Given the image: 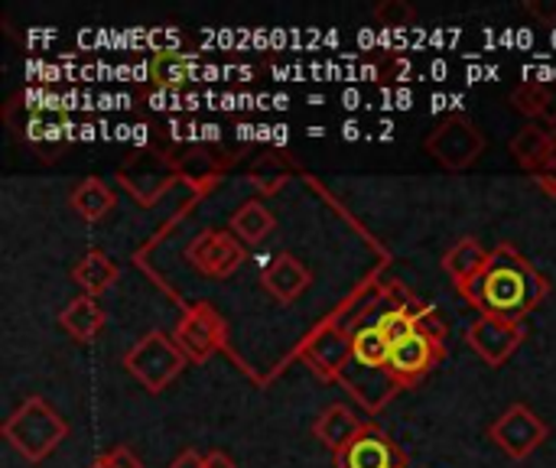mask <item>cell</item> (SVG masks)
Segmentation results:
<instances>
[{
  "label": "cell",
  "mask_w": 556,
  "mask_h": 468,
  "mask_svg": "<svg viewBox=\"0 0 556 468\" xmlns=\"http://www.w3.org/2000/svg\"><path fill=\"white\" fill-rule=\"evenodd\" d=\"M551 293L547 277L511 244H498L485 274L463 293L479 316H502L521 322Z\"/></svg>",
  "instance_id": "cell-1"
},
{
  "label": "cell",
  "mask_w": 556,
  "mask_h": 468,
  "mask_svg": "<svg viewBox=\"0 0 556 468\" xmlns=\"http://www.w3.org/2000/svg\"><path fill=\"white\" fill-rule=\"evenodd\" d=\"M68 437V423L59 417L52 404L42 397H26L3 423V440L26 459V463H42L49 459L59 443Z\"/></svg>",
  "instance_id": "cell-2"
},
{
  "label": "cell",
  "mask_w": 556,
  "mask_h": 468,
  "mask_svg": "<svg viewBox=\"0 0 556 468\" xmlns=\"http://www.w3.org/2000/svg\"><path fill=\"white\" fill-rule=\"evenodd\" d=\"M186 355L166 332H147L127 355L124 368L140 381L147 394H163L186 368Z\"/></svg>",
  "instance_id": "cell-3"
},
{
  "label": "cell",
  "mask_w": 556,
  "mask_h": 468,
  "mask_svg": "<svg viewBox=\"0 0 556 468\" xmlns=\"http://www.w3.org/2000/svg\"><path fill=\"white\" fill-rule=\"evenodd\" d=\"M424 147L443 169L463 173L482 156L485 134L479 130V124L469 114H450L427 134Z\"/></svg>",
  "instance_id": "cell-4"
},
{
  "label": "cell",
  "mask_w": 556,
  "mask_h": 468,
  "mask_svg": "<svg viewBox=\"0 0 556 468\" xmlns=\"http://www.w3.org/2000/svg\"><path fill=\"white\" fill-rule=\"evenodd\" d=\"M228 339V326L222 319V313L208 303H195L173 332V342L179 345V352L186 355L189 365H205Z\"/></svg>",
  "instance_id": "cell-5"
},
{
  "label": "cell",
  "mask_w": 556,
  "mask_h": 468,
  "mask_svg": "<svg viewBox=\"0 0 556 468\" xmlns=\"http://www.w3.org/2000/svg\"><path fill=\"white\" fill-rule=\"evenodd\" d=\"M443 336H446V329H424L420 326L410 339H404L401 345H394L391 349V362L384 368L388 381H394L397 388L417 384L446 355Z\"/></svg>",
  "instance_id": "cell-6"
},
{
  "label": "cell",
  "mask_w": 556,
  "mask_h": 468,
  "mask_svg": "<svg viewBox=\"0 0 556 468\" xmlns=\"http://www.w3.org/2000/svg\"><path fill=\"white\" fill-rule=\"evenodd\" d=\"M489 437L495 440V446L502 453H508L511 459H528L531 453H538L551 430L547 423L528 407V404H511L492 427H489Z\"/></svg>",
  "instance_id": "cell-7"
},
{
  "label": "cell",
  "mask_w": 556,
  "mask_h": 468,
  "mask_svg": "<svg viewBox=\"0 0 556 468\" xmlns=\"http://www.w3.org/2000/svg\"><path fill=\"white\" fill-rule=\"evenodd\" d=\"M186 261L192 270H199L202 277L212 280H225L231 277L241 264H244V244L235 238V231H202L186 244Z\"/></svg>",
  "instance_id": "cell-8"
},
{
  "label": "cell",
  "mask_w": 556,
  "mask_h": 468,
  "mask_svg": "<svg viewBox=\"0 0 556 468\" xmlns=\"http://www.w3.org/2000/svg\"><path fill=\"white\" fill-rule=\"evenodd\" d=\"M300 358L323 378H342L345 365L352 362V332L342 329L339 319H326L319 329H313L303 345H300Z\"/></svg>",
  "instance_id": "cell-9"
},
{
  "label": "cell",
  "mask_w": 556,
  "mask_h": 468,
  "mask_svg": "<svg viewBox=\"0 0 556 468\" xmlns=\"http://www.w3.org/2000/svg\"><path fill=\"white\" fill-rule=\"evenodd\" d=\"M466 342L472 345V352L492 365L502 368L525 342V326L515 319H502V316H479L469 329H466Z\"/></svg>",
  "instance_id": "cell-10"
},
{
  "label": "cell",
  "mask_w": 556,
  "mask_h": 468,
  "mask_svg": "<svg viewBox=\"0 0 556 468\" xmlns=\"http://www.w3.org/2000/svg\"><path fill=\"white\" fill-rule=\"evenodd\" d=\"M515 163L521 169H528L531 176L538 173H547L556 160V130L547 124H538V121H528L508 143Z\"/></svg>",
  "instance_id": "cell-11"
},
{
  "label": "cell",
  "mask_w": 556,
  "mask_h": 468,
  "mask_svg": "<svg viewBox=\"0 0 556 468\" xmlns=\"http://www.w3.org/2000/svg\"><path fill=\"white\" fill-rule=\"evenodd\" d=\"M336 463H339V468H404V456L388 433L365 423L362 437Z\"/></svg>",
  "instance_id": "cell-12"
},
{
  "label": "cell",
  "mask_w": 556,
  "mask_h": 468,
  "mask_svg": "<svg viewBox=\"0 0 556 468\" xmlns=\"http://www.w3.org/2000/svg\"><path fill=\"white\" fill-rule=\"evenodd\" d=\"M261 283L277 303H296L306 293V287L313 283V274L296 254H277L267 264V270L261 274Z\"/></svg>",
  "instance_id": "cell-13"
},
{
  "label": "cell",
  "mask_w": 556,
  "mask_h": 468,
  "mask_svg": "<svg viewBox=\"0 0 556 468\" xmlns=\"http://www.w3.org/2000/svg\"><path fill=\"white\" fill-rule=\"evenodd\" d=\"M362 430H365V423H362V420L355 417V410L345 407V404L326 407V410L316 417V423H313V437H316L336 459L362 437Z\"/></svg>",
  "instance_id": "cell-14"
},
{
  "label": "cell",
  "mask_w": 556,
  "mask_h": 468,
  "mask_svg": "<svg viewBox=\"0 0 556 468\" xmlns=\"http://www.w3.org/2000/svg\"><path fill=\"white\" fill-rule=\"evenodd\" d=\"M489 261H492V251H485L476 238H463L443 254V270L456 283V290L466 293L485 274Z\"/></svg>",
  "instance_id": "cell-15"
},
{
  "label": "cell",
  "mask_w": 556,
  "mask_h": 468,
  "mask_svg": "<svg viewBox=\"0 0 556 468\" xmlns=\"http://www.w3.org/2000/svg\"><path fill=\"white\" fill-rule=\"evenodd\" d=\"M121 277V267L104 254V251H88L75 267H72V280L85 290V296H101L104 290H111Z\"/></svg>",
  "instance_id": "cell-16"
},
{
  "label": "cell",
  "mask_w": 556,
  "mask_h": 468,
  "mask_svg": "<svg viewBox=\"0 0 556 468\" xmlns=\"http://www.w3.org/2000/svg\"><path fill=\"white\" fill-rule=\"evenodd\" d=\"M59 326L75 339V342H91L101 326H104V309L98 306L94 296H78L59 313Z\"/></svg>",
  "instance_id": "cell-17"
},
{
  "label": "cell",
  "mask_w": 556,
  "mask_h": 468,
  "mask_svg": "<svg viewBox=\"0 0 556 468\" xmlns=\"http://www.w3.org/2000/svg\"><path fill=\"white\" fill-rule=\"evenodd\" d=\"M72 208H75V215L81 222L94 225V222H101L114 208V192H111V186L104 179L88 176V179H81L72 189Z\"/></svg>",
  "instance_id": "cell-18"
},
{
  "label": "cell",
  "mask_w": 556,
  "mask_h": 468,
  "mask_svg": "<svg viewBox=\"0 0 556 468\" xmlns=\"http://www.w3.org/2000/svg\"><path fill=\"white\" fill-rule=\"evenodd\" d=\"M352 362L368 371H384L391 362V342L378 332V326H355L352 329Z\"/></svg>",
  "instance_id": "cell-19"
},
{
  "label": "cell",
  "mask_w": 556,
  "mask_h": 468,
  "mask_svg": "<svg viewBox=\"0 0 556 468\" xmlns=\"http://www.w3.org/2000/svg\"><path fill=\"white\" fill-rule=\"evenodd\" d=\"M277 228L274 212L264 202H244L235 215H231V231L241 244H261L270 238V231Z\"/></svg>",
  "instance_id": "cell-20"
},
{
  "label": "cell",
  "mask_w": 556,
  "mask_h": 468,
  "mask_svg": "<svg viewBox=\"0 0 556 468\" xmlns=\"http://www.w3.org/2000/svg\"><path fill=\"white\" fill-rule=\"evenodd\" d=\"M547 94H551V85L547 81H521L515 91H511V107L531 121H544V107H547Z\"/></svg>",
  "instance_id": "cell-21"
},
{
  "label": "cell",
  "mask_w": 556,
  "mask_h": 468,
  "mask_svg": "<svg viewBox=\"0 0 556 468\" xmlns=\"http://www.w3.org/2000/svg\"><path fill=\"white\" fill-rule=\"evenodd\" d=\"M378 332L391 342V349L394 345H401L404 339H410L417 329H420V319L410 313V309H401V306H394V309H381L378 313Z\"/></svg>",
  "instance_id": "cell-22"
},
{
  "label": "cell",
  "mask_w": 556,
  "mask_h": 468,
  "mask_svg": "<svg viewBox=\"0 0 556 468\" xmlns=\"http://www.w3.org/2000/svg\"><path fill=\"white\" fill-rule=\"evenodd\" d=\"M375 20L388 29H404L417 20V10L407 0H381L375 3Z\"/></svg>",
  "instance_id": "cell-23"
},
{
  "label": "cell",
  "mask_w": 556,
  "mask_h": 468,
  "mask_svg": "<svg viewBox=\"0 0 556 468\" xmlns=\"http://www.w3.org/2000/svg\"><path fill=\"white\" fill-rule=\"evenodd\" d=\"M104 463H108L111 468H143L140 456H137V453H130L127 446H114V450H108V453H104Z\"/></svg>",
  "instance_id": "cell-24"
},
{
  "label": "cell",
  "mask_w": 556,
  "mask_h": 468,
  "mask_svg": "<svg viewBox=\"0 0 556 468\" xmlns=\"http://www.w3.org/2000/svg\"><path fill=\"white\" fill-rule=\"evenodd\" d=\"M525 10L538 20V23H556V0H528Z\"/></svg>",
  "instance_id": "cell-25"
},
{
  "label": "cell",
  "mask_w": 556,
  "mask_h": 468,
  "mask_svg": "<svg viewBox=\"0 0 556 468\" xmlns=\"http://www.w3.org/2000/svg\"><path fill=\"white\" fill-rule=\"evenodd\" d=\"M169 468H205V456H199L195 450H186L182 456H176Z\"/></svg>",
  "instance_id": "cell-26"
},
{
  "label": "cell",
  "mask_w": 556,
  "mask_h": 468,
  "mask_svg": "<svg viewBox=\"0 0 556 468\" xmlns=\"http://www.w3.org/2000/svg\"><path fill=\"white\" fill-rule=\"evenodd\" d=\"M541 124H547V127L556 124V81H551V94H547V107H544V121Z\"/></svg>",
  "instance_id": "cell-27"
},
{
  "label": "cell",
  "mask_w": 556,
  "mask_h": 468,
  "mask_svg": "<svg viewBox=\"0 0 556 468\" xmlns=\"http://www.w3.org/2000/svg\"><path fill=\"white\" fill-rule=\"evenodd\" d=\"M205 468H238L225 453H208L205 456Z\"/></svg>",
  "instance_id": "cell-28"
},
{
  "label": "cell",
  "mask_w": 556,
  "mask_h": 468,
  "mask_svg": "<svg viewBox=\"0 0 556 468\" xmlns=\"http://www.w3.org/2000/svg\"><path fill=\"white\" fill-rule=\"evenodd\" d=\"M88 468H111V466L104 463V456H98V459H94V463H91V466H88Z\"/></svg>",
  "instance_id": "cell-29"
},
{
  "label": "cell",
  "mask_w": 556,
  "mask_h": 468,
  "mask_svg": "<svg viewBox=\"0 0 556 468\" xmlns=\"http://www.w3.org/2000/svg\"><path fill=\"white\" fill-rule=\"evenodd\" d=\"M547 173H556V160H554V166H551V169H547ZM538 176H541V173H538Z\"/></svg>",
  "instance_id": "cell-30"
}]
</instances>
